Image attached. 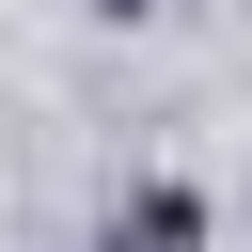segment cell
Returning <instances> with one entry per match:
<instances>
[{
  "label": "cell",
  "mask_w": 252,
  "mask_h": 252,
  "mask_svg": "<svg viewBox=\"0 0 252 252\" xmlns=\"http://www.w3.org/2000/svg\"><path fill=\"white\" fill-rule=\"evenodd\" d=\"M94 252H205V189H142V205H126Z\"/></svg>",
  "instance_id": "cell-1"
},
{
  "label": "cell",
  "mask_w": 252,
  "mask_h": 252,
  "mask_svg": "<svg viewBox=\"0 0 252 252\" xmlns=\"http://www.w3.org/2000/svg\"><path fill=\"white\" fill-rule=\"evenodd\" d=\"M94 16H158V0H94Z\"/></svg>",
  "instance_id": "cell-2"
}]
</instances>
